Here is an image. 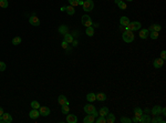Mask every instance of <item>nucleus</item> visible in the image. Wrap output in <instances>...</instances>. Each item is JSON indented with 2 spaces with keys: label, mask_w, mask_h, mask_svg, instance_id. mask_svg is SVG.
Wrapping results in <instances>:
<instances>
[{
  "label": "nucleus",
  "mask_w": 166,
  "mask_h": 123,
  "mask_svg": "<svg viewBox=\"0 0 166 123\" xmlns=\"http://www.w3.org/2000/svg\"><path fill=\"white\" fill-rule=\"evenodd\" d=\"M122 39H123L124 42L126 43H131L134 41V34H133V31H130V30H125L122 34Z\"/></svg>",
  "instance_id": "1"
},
{
  "label": "nucleus",
  "mask_w": 166,
  "mask_h": 123,
  "mask_svg": "<svg viewBox=\"0 0 166 123\" xmlns=\"http://www.w3.org/2000/svg\"><path fill=\"white\" fill-rule=\"evenodd\" d=\"M142 27L141 22L138 21H133V22H130L127 26H125V30H130V31H137L139 30Z\"/></svg>",
  "instance_id": "2"
},
{
  "label": "nucleus",
  "mask_w": 166,
  "mask_h": 123,
  "mask_svg": "<svg viewBox=\"0 0 166 123\" xmlns=\"http://www.w3.org/2000/svg\"><path fill=\"white\" fill-rule=\"evenodd\" d=\"M82 7H83V10L85 12H90L94 8V2H93L92 0H85L83 2V5H82Z\"/></svg>",
  "instance_id": "3"
},
{
  "label": "nucleus",
  "mask_w": 166,
  "mask_h": 123,
  "mask_svg": "<svg viewBox=\"0 0 166 123\" xmlns=\"http://www.w3.org/2000/svg\"><path fill=\"white\" fill-rule=\"evenodd\" d=\"M81 22H82V25L84 26V27H91V26L93 25V21H92V19H91V17H89L88 15H84L83 17H82V19H81Z\"/></svg>",
  "instance_id": "4"
},
{
  "label": "nucleus",
  "mask_w": 166,
  "mask_h": 123,
  "mask_svg": "<svg viewBox=\"0 0 166 123\" xmlns=\"http://www.w3.org/2000/svg\"><path fill=\"white\" fill-rule=\"evenodd\" d=\"M29 116H30V119H32V120H35V119H38L40 116V112L38 109H32L30 112H29Z\"/></svg>",
  "instance_id": "5"
},
{
  "label": "nucleus",
  "mask_w": 166,
  "mask_h": 123,
  "mask_svg": "<svg viewBox=\"0 0 166 123\" xmlns=\"http://www.w3.org/2000/svg\"><path fill=\"white\" fill-rule=\"evenodd\" d=\"M83 110L86 114H92L95 111V107L93 104H86V105H84Z\"/></svg>",
  "instance_id": "6"
},
{
  "label": "nucleus",
  "mask_w": 166,
  "mask_h": 123,
  "mask_svg": "<svg viewBox=\"0 0 166 123\" xmlns=\"http://www.w3.org/2000/svg\"><path fill=\"white\" fill-rule=\"evenodd\" d=\"M153 65H154V68H156V69H159V68H162L164 65V60L161 58L155 59V60L153 61Z\"/></svg>",
  "instance_id": "7"
},
{
  "label": "nucleus",
  "mask_w": 166,
  "mask_h": 123,
  "mask_svg": "<svg viewBox=\"0 0 166 123\" xmlns=\"http://www.w3.org/2000/svg\"><path fill=\"white\" fill-rule=\"evenodd\" d=\"M39 112H40V115L42 116H46L50 114V109L48 107H40L39 108Z\"/></svg>",
  "instance_id": "8"
},
{
  "label": "nucleus",
  "mask_w": 166,
  "mask_h": 123,
  "mask_svg": "<svg viewBox=\"0 0 166 123\" xmlns=\"http://www.w3.org/2000/svg\"><path fill=\"white\" fill-rule=\"evenodd\" d=\"M29 22H30V25L34 26V27H38V26H40V20H39V18H38V17H35V16L30 17V18H29Z\"/></svg>",
  "instance_id": "9"
},
{
  "label": "nucleus",
  "mask_w": 166,
  "mask_h": 123,
  "mask_svg": "<svg viewBox=\"0 0 166 123\" xmlns=\"http://www.w3.org/2000/svg\"><path fill=\"white\" fill-rule=\"evenodd\" d=\"M66 122L68 123H76L77 122V118L74 114H66Z\"/></svg>",
  "instance_id": "10"
},
{
  "label": "nucleus",
  "mask_w": 166,
  "mask_h": 123,
  "mask_svg": "<svg viewBox=\"0 0 166 123\" xmlns=\"http://www.w3.org/2000/svg\"><path fill=\"white\" fill-rule=\"evenodd\" d=\"M134 114H135V118L138 120V122L141 121V118H142V114H143V111H142L141 108H135L134 109Z\"/></svg>",
  "instance_id": "11"
},
{
  "label": "nucleus",
  "mask_w": 166,
  "mask_h": 123,
  "mask_svg": "<svg viewBox=\"0 0 166 123\" xmlns=\"http://www.w3.org/2000/svg\"><path fill=\"white\" fill-rule=\"evenodd\" d=\"M2 120H3V123H11L12 122V116L9 113H3L2 114Z\"/></svg>",
  "instance_id": "12"
},
{
  "label": "nucleus",
  "mask_w": 166,
  "mask_h": 123,
  "mask_svg": "<svg viewBox=\"0 0 166 123\" xmlns=\"http://www.w3.org/2000/svg\"><path fill=\"white\" fill-rule=\"evenodd\" d=\"M148 34H150V31H148V29H139V38L141 39H146L148 37Z\"/></svg>",
  "instance_id": "13"
},
{
  "label": "nucleus",
  "mask_w": 166,
  "mask_h": 123,
  "mask_svg": "<svg viewBox=\"0 0 166 123\" xmlns=\"http://www.w3.org/2000/svg\"><path fill=\"white\" fill-rule=\"evenodd\" d=\"M58 102H59L60 105L69 104V100L66 99V96H64V95H60L59 98H58Z\"/></svg>",
  "instance_id": "14"
},
{
  "label": "nucleus",
  "mask_w": 166,
  "mask_h": 123,
  "mask_svg": "<svg viewBox=\"0 0 166 123\" xmlns=\"http://www.w3.org/2000/svg\"><path fill=\"white\" fill-rule=\"evenodd\" d=\"M108 112H110V111H108V108L107 107H102L101 109H100V111H99V115L100 116H106Z\"/></svg>",
  "instance_id": "15"
},
{
  "label": "nucleus",
  "mask_w": 166,
  "mask_h": 123,
  "mask_svg": "<svg viewBox=\"0 0 166 123\" xmlns=\"http://www.w3.org/2000/svg\"><path fill=\"white\" fill-rule=\"evenodd\" d=\"M94 121H95V118L92 115V114H88V115L83 119V122L84 123H93Z\"/></svg>",
  "instance_id": "16"
},
{
  "label": "nucleus",
  "mask_w": 166,
  "mask_h": 123,
  "mask_svg": "<svg viewBox=\"0 0 166 123\" xmlns=\"http://www.w3.org/2000/svg\"><path fill=\"white\" fill-rule=\"evenodd\" d=\"M120 23H121V26H124V27H125V26H127L128 23H130V19L126 16H123L120 18Z\"/></svg>",
  "instance_id": "17"
},
{
  "label": "nucleus",
  "mask_w": 166,
  "mask_h": 123,
  "mask_svg": "<svg viewBox=\"0 0 166 123\" xmlns=\"http://www.w3.org/2000/svg\"><path fill=\"white\" fill-rule=\"evenodd\" d=\"M95 95H96V100L100 101V102H103V101L106 100V94L103 93V92H100V93L95 94Z\"/></svg>",
  "instance_id": "18"
},
{
  "label": "nucleus",
  "mask_w": 166,
  "mask_h": 123,
  "mask_svg": "<svg viewBox=\"0 0 166 123\" xmlns=\"http://www.w3.org/2000/svg\"><path fill=\"white\" fill-rule=\"evenodd\" d=\"M106 122L107 123H114L115 122V115L114 114L108 112L107 115H106Z\"/></svg>",
  "instance_id": "19"
},
{
  "label": "nucleus",
  "mask_w": 166,
  "mask_h": 123,
  "mask_svg": "<svg viewBox=\"0 0 166 123\" xmlns=\"http://www.w3.org/2000/svg\"><path fill=\"white\" fill-rule=\"evenodd\" d=\"M161 111H162V108L159 107V105H156V107L153 108L152 111H151V112H152L153 115H158V114L161 113Z\"/></svg>",
  "instance_id": "20"
},
{
  "label": "nucleus",
  "mask_w": 166,
  "mask_h": 123,
  "mask_svg": "<svg viewBox=\"0 0 166 123\" xmlns=\"http://www.w3.org/2000/svg\"><path fill=\"white\" fill-rule=\"evenodd\" d=\"M73 40H74V39H73V36H71L70 33H65V34H64V40L63 41H65L66 43H70V45H71Z\"/></svg>",
  "instance_id": "21"
},
{
  "label": "nucleus",
  "mask_w": 166,
  "mask_h": 123,
  "mask_svg": "<svg viewBox=\"0 0 166 123\" xmlns=\"http://www.w3.org/2000/svg\"><path fill=\"white\" fill-rule=\"evenodd\" d=\"M86 100L89 101V102H94V101H96V95H95V93H89L88 95H86Z\"/></svg>",
  "instance_id": "22"
},
{
  "label": "nucleus",
  "mask_w": 166,
  "mask_h": 123,
  "mask_svg": "<svg viewBox=\"0 0 166 123\" xmlns=\"http://www.w3.org/2000/svg\"><path fill=\"white\" fill-rule=\"evenodd\" d=\"M162 30V27L159 25H152L150 27V29H148V31H157L159 32Z\"/></svg>",
  "instance_id": "23"
},
{
  "label": "nucleus",
  "mask_w": 166,
  "mask_h": 123,
  "mask_svg": "<svg viewBox=\"0 0 166 123\" xmlns=\"http://www.w3.org/2000/svg\"><path fill=\"white\" fill-rule=\"evenodd\" d=\"M68 31H69V27H66L65 25H62V26H60L59 27V32L60 33L65 34V33H68Z\"/></svg>",
  "instance_id": "24"
},
{
  "label": "nucleus",
  "mask_w": 166,
  "mask_h": 123,
  "mask_svg": "<svg viewBox=\"0 0 166 123\" xmlns=\"http://www.w3.org/2000/svg\"><path fill=\"white\" fill-rule=\"evenodd\" d=\"M115 3L119 6V8L121 10H125L126 9V3L124 1H120V0H115Z\"/></svg>",
  "instance_id": "25"
},
{
  "label": "nucleus",
  "mask_w": 166,
  "mask_h": 123,
  "mask_svg": "<svg viewBox=\"0 0 166 123\" xmlns=\"http://www.w3.org/2000/svg\"><path fill=\"white\" fill-rule=\"evenodd\" d=\"M85 33L88 34L89 37H93L94 36V28H93L92 26H91V27H88L85 30Z\"/></svg>",
  "instance_id": "26"
},
{
  "label": "nucleus",
  "mask_w": 166,
  "mask_h": 123,
  "mask_svg": "<svg viewBox=\"0 0 166 123\" xmlns=\"http://www.w3.org/2000/svg\"><path fill=\"white\" fill-rule=\"evenodd\" d=\"M65 11L68 15H70V16H72V15L75 14V9L74 7H72V6H68V7L65 8Z\"/></svg>",
  "instance_id": "27"
},
{
  "label": "nucleus",
  "mask_w": 166,
  "mask_h": 123,
  "mask_svg": "<svg viewBox=\"0 0 166 123\" xmlns=\"http://www.w3.org/2000/svg\"><path fill=\"white\" fill-rule=\"evenodd\" d=\"M61 111L63 114H68L69 111H70V107H69V104H63L61 105Z\"/></svg>",
  "instance_id": "28"
},
{
  "label": "nucleus",
  "mask_w": 166,
  "mask_h": 123,
  "mask_svg": "<svg viewBox=\"0 0 166 123\" xmlns=\"http://www.w3.org/2000/svg\"><path fill=\"white\" fill-rule=\"evenodd\" d=\"M21 38L20 37H15V38L12 39V45L13 46H18V45H20L21 43Z\"/></svg>",
  "instance_id": "29"
},
{
  "label": "nucleus",
  "mask_w": 166,
  "mask_h": 123,
  "mask_svg": "<svg viewBox=\"0 0 166 123\" xmlns=\"http://www.w3.org/2000/svg\"><path fill=\"white\" fill-rule=\"evenodd\" d=\"M158 32L157 31H151V34H148V36H151V39H153V40H156V39H158Z\"/></svg>",
  "instance_id": "30"
},
{
  "label": "nucleus",
  "mask_w": 166,
  "mask_h": 123,
  "mask_svg": "<svg viewBox=\"0 0 166 123\" xmlns=\"http://www.w3.org/2000/svg\"><path fill=\"white\" fill-rule=\"evenodd\" d=\"M8 6H9V2H8V0H0V8H8Z\"/></svg>",
  "instance_id": "31"
},
{
  "label": "nucleus",
  "mask_w": 166,
  "mask_h": 123,
  "mask_svg": "<svg viewBox=\"0 0 166 123\" xmlns=\"http://www.w3.org/2000/svg\"><path fill=\"white\" fill-rule=\"evenodd\" d=\"M151 119L148 115H144V114H142V118H141V121L139 122H150Z\"/></svg>",
  "instance_id": "32"
},
{
  "label": "nucleus",
  "mask_w": 166,
  "mask_h": 123,
  "mask_svg": "<svg viewBox=\"0 0 166 123\" xmlns=\"http://www.w3.org/2000/svg\"><path fill=\"white\" fill-rule=\"evenodd\" d=\"M31 108H32V109H38L39 110V108H40L39 102H38V101H32V102H31Z\"/></svg>",
  "instance_id": "33"
},
{
  "label": "nucleus",
  "mask_w": 166,
  "mask_h": 123,
  "mask_svg": "<svg viewBox=\"0 0 166 123\" xmlns=\"http://www.w3.org/2000/svg\"><path fill=\"white\" fill-rule=\"evenodd\" d=\"M96 122L97 123H106V118L105 116H100L96 119Z\"/></svg>",
  "instance_id": "34"
},
{
  "label": "nucleus",
  "mask_w": 166,
  "mask_h": 123,
  "mask_svg": "<svg viewBox=\"0 0 166 123\" xmlns=\"http://www.w3.org/2000/svg\"><path fill=\"white\" fill-rule=\"evenodd\" d=\"M69 3L72 7H76V6H79V0H69Z\"/></svg>",
  "instance_id": "35"
},
{
  "label": "nucleus",
  "mask_w": 166,
  "mask_h": 123,
  "mask_svg": "<svg viewBox=\"0 0 166 123\" xmlns=\"http://www.w3.org/2000/svg\"><path fill=\"white\" fill-rule=\"evenodd\" d=\"M121 122L122 123H131V122H132V120H131V119H128V118H125V116H122V118H121Z\"/></svg>",
  "instance_id": "36"
},
{
  "label": "nucleus",
  "mask_w": 166,
  "mask_h": 123,
  "mask_svg": "<svg viewBox=\"0 0 166 123\" xmlns=\"http://www.w3.org/2000/svg\"><path fill=\"white\" fill-rule=\"evenodd\" d=\"M155 116H156V118H154V119L152 120V122H153V123H155V122H163V123H165V121L162 120L161 118H158L157 115H155Z\"/></svg>",
  "instance_id": "37"
},
{
  "label": "nucleus",
  "mask_w": 166,
  "mask_h": 123,
  "mask_svg": "<svg viewBox=\"0 0 166 123\" xmlns=\"http://www.w3.org/2000/svg\"><path fill=\"white\" fill-rule=\"evenodd\" d=\"M6 68H7L6 63H4V62H2V61H0V72L4 71V70H6Z\"/></svg>",
  "instance_id": "38"
},
{
  "label": "nucleus",
  "mask_w": 166,
  "mask_h": 123,
  "mask_svg": "<svg viewBox=\"0 0 166 123\" xmlns=\"http://www.w3.org/2000/svg\"><path fill=\"white\" fill-rule=\"evenodd\" d=\"M165 58H166V51H165V50H163V51L161 52V59L165 60Z\"/></svg>",
  "instance_id": "39"
},
{
  "label": "nucleus",
  "mask_w": 166,
  "mask_h": 123,
  "mask_svg": "<svg viewBox=\"0 0 166 123\" xmlns=\"http://www.w3.org/2000/svg\"><path fill=\"white\" fill-rule=\"evenodd\" d=\"M68 45H69V43H66L65 41H63L61 46H62V48H63V49H68V48H69V46H68Z\"/></svg>",
  "instance_id": "40"
},
{
  "label": "nucleus",
  "mask_w": 166,
  "mask_h": 123,
  "mask_svg": "<svg viewBox=\"0 0 166 123\" xmlns=\"http://www.w3.org/2000/svg\"><path fill=\"white\" fill-rule=\"evenodd\" d=\"M72 46H73V47H76V46H77V41L76 40H73L72 41Z\"/></svg>",
  "instance_id": "41"
},
{
  "label": "nucleus",
  "mask_w": 166,
  "mask_h": 123,
  "mask_svg": "<svg viewBox=\"0 0 166 123\" xmlns=\"http://www.w3.org/2000/svg\"><path fill=\"white\" fill-rule=\"evenodd\" d=\"M3 113H4V112H3V109H2V108L0 107V115H2Z\"/></svg>",
  "instance_id": "42"
},
{
  "label": "nucleus",
  "mask_w": 166,
  "mask_h": 123,
  "mask_svg": "<svg viewBox=\"0 0 166 123\" xmlns=\"http://www.w3.org/2000/svg\"><path fill=\"white\" fill-rule=\"evenodd\" d=\"M83 2H84L83 0H79V6H82L83 5Z\"/></svg>",
  "instance_id": "43"
},
{
  "label": "nucleus",
  "mask_w": 166,
  "mask_h": 123,
  "mask_svg": "<svg viewBox=\"0 0 166 123\" xmlns=\"http://www.w3.org/2000/svg\"><path fill=\"white\" fill-rule=\"evenodd\" d=\"M65 8L66 7H61V9H60V10H61V11H65Z\"/></svg>",
  "instance_id": "44"
},
{
  "label": "nucleus",
  "mask_w": 166,
  "mask_h": 123,
  "mask_svg": "<svg viewBox=\"0 0 166 123\" xmlns=\"http://www.w3.org/2000/svg\"><path fill=\"white\" fill-rule=\"evenodd\" d=\"M0 123H3V120H2V116L0 115Z\"/></svg>",
  "instance_id": "45"
},
{
  "label": "nucleus",
  "mask_w": 166,
  "mask_h": 123,
  "mask_svg": "<svg viewBox=\"0 0 166 123\" xmlns=\"http://www.w3.org/2000/svg\"><path fill=\"white\" fill-rule=\"evenodd\" d=\"M126 1H128V2H131V1H133V0H126Z\"/></svg>",
  "instance_id": "46"
},
{
  "label": "nucleus",
  "mask_w": 166,
  "mask_h": 123,
  "mask_svg": "<svg viewBox=\"0 0 166 123\" xmlns=\"http://www.w3.org/2000/svg\"><path fill=\"white\" fill-rule=\"evenodd\" d=\"M120 1H124V0H120Z\"/></svg>",
  "instance_id": "47"
}]
</instances>
